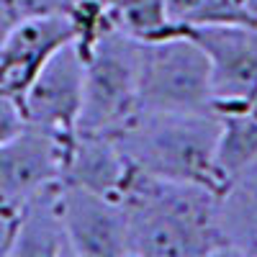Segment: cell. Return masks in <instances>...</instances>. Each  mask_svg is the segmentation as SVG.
I'll return each mask as SVG.
<instances>
[{
    "mask_svg": "<svg viewBox=\"0 0 257 257\" xmlns=\"http://www.w3.org/2000/svg\"><path fill=\"white\" fill-rule=\"evenodd\" d=\"M16 208L13 257H75L62 216V180L41 185Z\"/></svg>",
    "mask_w": 257,
    "mask_h": 257,
    "instance_id": "obj_10",
    "label": "cell"
},
{
    "mask_svg": "<svg viewBox=\"0 0 257 257\" xmlns=\"http://www.w3.org/2000/svg\"><path fill=\"white\" fill-rule=\"evenodd\" d=\"M252 162H257V116L249 108L219 113V134L211 160L216 190Z\"/></svg>",
    "mask_w": 257,
    "mask_h": 257,
    "instance_id": "obj_13",
    "label": "cell"
},
{
    "mask_svg": "<svg viewBox=\"0 0 257 257\" xmlns=\"http://www.w3.org/2000/svg\"><path fill=\"white\" fill-rule=\"evenodd\" d=\"M249 111H252V113H254V116H257V98H254V100H252V105H249Z\"/></svg>",
    "mask_w": 257,
    "mask_h": 257,
    "instance_id": "obj_21",
    "label": "cell"
},
{
    "mask_svg": "<svg viewBox=\"0 0 257 257\" xmlns=\"http://www.w3.org/2000/svg\"><path fill=\"white\" fill-rule=\"evenodd\" d=\"M16 224H18V208L11 203H0V257H8L13 252Z\"/></svg>",
    "mask_w": 257,
    "mask_h": 257,
    "instance_id": "obj_18",
    "label": "cell"
},
{
    "mask_svg": "<svg viewBox=\"0 0 257 257\" xmlns=\"http://www.w3.org/2000/svg\"><path fill=\"white\" fill-rule=\"evenodd\" d=\"M62 216L75 254H126V211L118 198L62 183Z\"/></svg>",
    "mask_w": 257,
    "mask_h": 257,
    "instance_id": "obj_9",
    "label": "cell"
},
{
    "mask_svg": "<svg viewBox=\"0 0 257 257\" xmlns=\"http://www.w3.org/2000/svg\"><path fill=\"white\" fill-rule=\"evenodd\" d=\"M82 72L85 59L75 41L59 47L18 98L26 123L59 137H72L82 103Z\"/></svg>",
    "mask_w": 257,
    "mask_h": 257,
    "instance_id": "obj_6",
    "label": "cell"
},
{
    "mask_svg": "<svg viewBox=\"0 0 257 257\" xmlns=\"http://www.w3.org/2000/svg\"><path fill=\"white\" fill-rule=\"evenodd\" d=\"M216 196L203 183L167 180L128 170L118 193L126 211V254H221Z\"/></svg>",
    "mask_w": 257,
    "mask_h": 257,
    "instance_id": "obj_1",
    "label": "cell"
},
{
    "mask_svg": "<svg viewBox=\"0 0 257 257\" xmlns=\"http://www.w3.org/2000/svg\"><path fill=\"white\" fill-rule=\"evenodd\" d=\"M198 3H201V0H165L170 24H173V26L188 24V18L193 16V11L198 8Z\"/></svg>",
    "mask_w": 257,
    "mask_h": 257,
    "instance_id": "obj_19",
    "label": "cell"
},
{
    "mask_svg": "<svg viewBox=\"0 0 257 257\" xmlns=\"http://www.w3.org/2000/svg\"><path fill=\"white\" fill-rule=\"evenodd\" d=\"M24 126H26V118H24V111H21V103L11 95L0 93V144L16 137Z\"/></svg>",
    "mask_w": 257,
    "mask_h": 257,
    "instance_id": "obj_17",
    "label": "cell"
},
{
    "mask_svg": "<svg viewBox=\"0 0 257 257\" xmlns=\"http://www.w3.org/2000/svg\"><path fill=\"white\" fill-rule=\"evenodd\" d=\"M219 113H167L137 111L111 134L121 155L134 170L147 175L213 185V144Z\"/></svg>",
    "mask_w": 257,
    "mask_h": 257,
    "instance_id": "obj_2",
    "label": "cell"
},
{
    "mask_svg": "<svg viewBox=\"0 0 257 257\" xmlns=\"http://www.w3.org/2000/svg\"><path fill=\"white\" fill-rule=\"evenodd\" d=\"M216 234L221 254H257V162L221 185Z\"/></svg>",
    "mask_w": 257,
    "mask_h": 257,
    "instance_id": "obj_12",
    "label": "cell"
},
{
    "mask_svg": "<svg viewBox=\"0 0 257 257\" xmlns=\"http://www.w3.org/2000/svg\"><path fill=\"white\" fill-rule=\"evenodd\" d=\"M75 0H6V6L21 18H34V16H54V13H70Z\"/></svg>",
    "mask_w": 257,
    "mask_h": 257,
    "instance_id": "obj_16",
    "label": "cell"
},
{
    "mask_svg": "<svg viewBox=\"0 0 257 257\" xmlns=\"http://www.w3.org/2000/svg\"><path fill=\"white\" fill-rule=\"evenodd\" d=\"M70 41H75L70 13L16 21L0 44V93L18 100L44 62Z\"/></svg>",
    "mask_w": 257,
    "mask_h": 257,
    "instance_id": "obj_8",
    "label": "cell"
},
{
    "mask_svg": "<svg viewBox=\"0 0 257 257\" xmlns=\"http://www.w3.org/2000/svg\"><path fill=\"white\" fill-rule=\"evenodd\" d=\"M203 49L211 70L213 111H247L257 98V26H170Z\"/></svg>",
    "mask_w": 257,
    "mask_h": 257,
    "instance_id": "obj_5",
    "label": "cell"
},
{
    "mask_svg": "<svg viewBox=\"0 0 257 257\" xmlns=\"http://www.w3.org/2000/svg\"><path fill=\"white\" fill-rule=\"evenodd\" d=\"M13 24H16V16H13L11 8L6 6V0H0V44L6 41V36H8V31L13 29Z\"/></svg>",
    "mask_w": 257,
    "mask_h": 257,
    "instance_id": "obj_20",
    "label": "cell"
},
{
    "mask_svg": "<svg viewBox=\"0 0 257 257\" xmlns=\"http://www.w3.org/2000/svg\"><path fill=\"white\" fill-rule=\"evenodd\" d=\"M113 26L137 41H152L170 31L165 0H108Z\"/></svg>",
    "mask_w": 257,
    "mask_h": 257,
    "instance_id": "obj_14",
    "label": "cell"
},
{
    "mask_svg": "<svg viewBox=\"0 0 257 257\" xmlns=\"http://www.w3.org/2000/svg\"><path fill=\"white\" fill-rule=\"evenodd\" d=\"M132 165L121 155L111 134L75 132L62 165V183L88 188L100 196L118 198Z\"/></svg>",
    "mask_w": 257,
    "mask_h": 257,
    "instance_id": "obj_11",
    "label": "cell"
},
{
    "mask_svg": "<svg viewBox=\"0 0 257 257\" xmlns=\"http://www.w3.org/2000/svg\"><path fill=\"white\" fill-rule=\"evenodd\" d=\"M137 111H213L208 59L190 36L167 31L160 39L139 41Z\"/></svg>",
    "mask_w": 257,
    "mask_h": 257,
    "instance_id": "obj_3",
    "label": "cell"
},
{
    "mask_svg": "<svg viewBox=\"0 0 257 257\" xmlns=\"http://www.w3.org/2000/svg\"><path fill=\"white\" fill-rule=\"evenodd\" d=\"M188 24L257 26V0H201Z\"/></svg>",
    "mask_w": 257,
    "mask_h": 257,
    "instance_id": "obj_15",
    "label": "cell"
},
{
    "mask_svg": "<svg viewBox=\"0 0 257 257\" xmlns=\"http://www.w3.org/2000/svg\"><path fill=\"white\" fill-rule=\"evenodd\" d=\"M82 59V103L75 132L113 134L137 113L139 41L108 29Z\"/></svg>",
    "mask_w": 257,
    "mask_h": 257,
    "instance_id": "obj_4",
    "label": "cell"
},
{
    "mask_svg": "<svg viewBox=\"0 0 257 257\" xmlns=\"http://www.w3.org/2000/svg\"><path fill=\"white\" fill-rule=\"evenodd\" d=\"M0 203H6V201H3V198H0Z\"/></svg>",
    "mask_w": 257,
    "mask_h": 257,
    "instance_id": "obj_22",
    "label": "cell"
},
{
    "mask_svg": "<svg viewBox=\"0 0 257 257\" xmlns=\"http://www.w3.org/2000/svg\"><path fill=\"white\" fill-rule=\"evenodd\" d=\"M70 139L26 123L0 144V198L18 206L41 185L59 180Z\"/></svg>",
    "mask_w": 257,
    "mask_h": 257,
    "instance_id": "obj_7",
    "label": "cell"
}]
</instances>
